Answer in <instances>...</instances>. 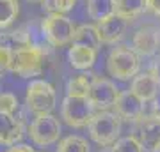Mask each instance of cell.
<instances>
[{
    "mask_svg": "<svg viewBox=\"0 0 160 152\" xmlns=\"http://www.w3.org/2000/svg\"><path fill=\"white\" fill-rule=\"evenodd\" d=\"M23 136V127L20 118L11 113L0 112V143L2 145H16Z\"/></svg>",
    "mask_w": 160,
    "mask_h": 152,
    "instance_id": "5bb4252c",
    "label": "cell"
},
{
    "mask_svg": "<svg viewBox=\"0 0 160 152\" xmlns=\"http://www.w3.org/2000/svg\"><path fill=\"white\" fill-rule=\"evenodd\" d=\"M11 64H12V51L0 46V74L11 71Z\"/></svg>",
    "mask_w": 160,
    "mask_h": 152,
    "instance_id": "484cf974",
    "label": "cell"
},
{
    "mask_svg": "<svg viewBox=\"0 0 160 152\" xmlns=\"http://www.w3.org/2000/svg\"><path fill=\"white\" fill-rule=\"evenodd\" d=\"M112 150L114 152H144V149H142V143L139 141V138L125 136V138H119L112 145Z\"/></svg>",
    "mask_w": 160,
    "mask_h": 152,
    "instance_id": "cb8c5ba5",
    "label": "cell"
},
{
    "mask_svg": "<svg viewBox=\"0 0 160 152\" xmlns=\"http://www.w3.org/2000/svg\"><path fill=\"white\" fill-rule=\"evenodd\" d=\"M151 103H153V104H151V115L157 117V118H160V94L155 97Z\"/></svg>",
    "mask_w": 160,
    "mask_h": 152,
    "instance_id": "83f0119b",
    "label": "cell"
},
{
    "mask_svg": "<svg viewBox=\"0 0 160 152\" xmlns=\"http://www.w3.org/2000/svg\"><path fill=\"white\" fill-rule=\"evenodd\" d=\"M68 60L73 69L87 71L96 62V50L87 48V46H80V44H71V48L68 50Z\"/></svg>",
    "mask_w": 160,
    "mask_h": 152,
    "instance_id": "9a60e30c",
    "label": "cell"
},
{
    "mask_svg": "<svg viewBox=\"0 0 160 152\" xmlns=\"http://www.w3.org/2000/svg\"><path fill=\"white\" fill-rule=\"evenodd\" d=\"M151 74H153L155 78L160 81V57L153 62V66H151Z\"/></svg>",
    "mask_w": 160,
    "mask_h": 152,
    "instance_id": "f1b7e54d",
    "label": "cell"
},
{
    "mask_svg": "<svg viewBox=\"0 0 160 152\" xmlns=\"http://www.w3.org/2000/svg\"><path fill=\"white\" fill-rule=\"evenodd\" d=\"M158 48H160V27H158Z\"/></svg>",
    "mask_w": 160,
    "mask_h": 152,
    "instance_id": "d6a6232c",
    "label": "cell"
},
{
    "mask_svg": "<svg viewBox=\"0 0 160 152\" xmlns=\"http://www.w3.org/2000/svg\"><path fill=\"white\" fill-rule=\"evenodd\" d=\"M29 135H30V140L38 147L53 145L61 138V122L52 113L36 115V118L32 120V124L29 127Z\"/></svg>",
    "mask_w": 160,
    "mask_h": 152,
    "instance_id": "52a82bcc",
    "label": "cell"
},
{
    "mask_svg": "<svg viewBox=\"0 0 160 152\" xmlns=\"http://www.w3.org/2000/svg\"><path fill=\"white\" fill-rule=\"evenodd\" d=\"M155 152H160V147H158V149H157V150H155Z\"/></svg>",
    "mask_w": 160,
    "mask_h": 152,
    "instance_id": "836d02e7",
    "label": "cell"
},
{
    "mask_svg": "<svg viewBox=\"0 0 160 152\" xmlns=\"http://www.w3.org/2000/svg\"><path fill=\"white\" fill-rule=\"evenodd\" d=\"M149 9L148 0H116V14L125 20H135Z\"/></svg>",
    "mask_w": 160,
    "mask_h": 152,
    "instance_id": "ac0fdd59",
    "label": "cell"
},
{
    "mask_svg": "<svg viewBox=\"0 0 160 152\" xmlns=\"http://www.w3.org/2000/svg\"><path fill=\"white\" fill-rule=\"evenodd\" d=\"M149 2V9L157 14V16H160V0H148Z\"/></svg>",
    "mask_w": 160,
    "mask_h": 152,
    "instance_id": "f546056e",
    "label": "cell"
},
{
    "mask_svg": "<svg viewBox=\"0 0 160 152\" xmlns=\"http://www.w3.org/2000/svg\"><path fill=\"white\" fill-rule=\"evenodd\" d=\"M45 51L38 50L34 46H27L12 53L11 73L20 78H34L39 76L45 69Z\"/></svg>",
    "mask_w": 160,
    "mask_h": 152,
    "instance_id": "5b68a950",
    "label": "cell"
},
{
    "mask_svg": "<svg viewBox=\"0 0 160 152\" xmlns=\"http://www.w3.org/2000/svg\"><path fill=\"white\" fill-rule=\"evenodd\" d=\"M20 4L18 0H0V30H4L18 18Z\"/></svg>",
    "mask_w": 160,
    "mask_h": 152,
    "instance_id": "44dd1931",
    "label": "cell"
},
{
    "mask_svg": "<svg viewBox=\"0 0 160 152\" xmlns=\"http://www.w3.org/2000/svg\"><path fill=\"white\" fill-rule=\"evenodd\" d=\"M130 90L144 103H149L160 94V81L151 73H141L132 80Z\"/></svg>",
    "mask_w": 160,
    "mask_h": 152,
    "instance_id": "7c38bea8",
    "label": "cell"
},
{
    "mask_svg": "<svg viewBox=\"0 0 160 152\" xmlns=\"http://www.w3.org/2000/svg\"><path fill=\"white\" fill-rule=\"evenodd\" d=\"M7 152H36L30 145H25V143H16V145H11L7 149Z\"/></svg>",
    "mask_w": 160,
    "mask_h": 152,
    "instance_id": "4316f807",
    "label": "cell"
},
{
    "mask_svg": "<svg viewBox=\"0 0 160 152\" xmlns=\"http://www.w3.org/2000/svg\"><path fill=\"white\" fill-rule=\"evenodd\" d=\"M139 141L142 143L144 152H155L160 147V118L146 117L139 127Z\"/></svg>",
    "mask_w": 160,
    "mask_h": 152,
    "instance_id": "4fadbf2b",
    "label": "cell"
},
{
    "mask_svg": "<svg viewBox=\"0 0 160 152\" xmlns=\"http://www.w3.org/2000/svg\"><path fill=\"white\" fill-rule=\"evenodd\" d=\"M71 44H80V46H87V48H92V50H100L102 46V37H100V32H98L96 25H80L75 30L73 35V43Z\"/></svg>",
    "mask_w": 160,
    "mask_h": 152,
    "instance_id": "e0dca14e",
    "label": "cell"
},
{
    "mask_svg": "<svg viewBox=\"0 0 160 152\" xmlns=\"http://www.w3.org/2000/svg\"><path fill=\"white\" fill-rule=\"evenodd\" d=\"M102 152H114V150H112V147H107V149H103Z\"/></svg>",
    "mask_w": 160,
    "mask_h": 152,
    "instance_id": "1f68e13d",
    "label": "cell"
},
{
    "mask_svg": "<svg viewBox=\"0 0 160 152\" xmlns=\"http://www.w3.org/2000/svg\"><path fill=\"white\" fill-rule=\"evenodd\" d=\"M0 46L6 48L9 51H18L22 48L30 46V35L29 28H18V30H11V32H0Z\"/></svg>",
    "mask_w": 160,
    "mask_h": 152,
    "instance_id": "2e32d148",
    "label": "cell"
},
{
    "mask_svg": "<svg viewBox=\"0 0 160 152\" xmlns=\"http://www.w3.org/2000/svg\"><path fill=\"white\" fill-rule=\"evenodd\" d=\"M139 66H141V60L137 51L125 44L112 48L107 57V71L116 80L125 81V80L135 78L139 73Z\"/></svg>",
    "mask_w": 160,
    "mask_h": 152,
    "instance_id": "7a4b0ae2",
    "label": "cell"
},
{
    "mask_svg": "<svg viewBox=\"0 0 160 152\" xmlns=\"http://www.w3.org/2000/svg\"><path fill=\"white\" fill-rule=\"evenodd\" d=\"M55 103H57V94L52 83H48L46 80H32L29 83L25 94V104L30 112H34L36 115L52 113Z\"/></svg>",
    "mask_w": 160,
    "mask_h": 152,
    "instance_id": "3957f363",
    "label": "cell"
},
{
    "mask_svg": "<svg viewBox=\"0 0 160 152\" xmlns=\"http://www.w3.org/2000/svg\"><path fill=\"white\" fill-rule=\"evenodd\" d=\"M87 12L96 23L116 14V0H87Z\"/></svg>",
    "mask_w": 160,
    "mask_h": 152,
    "instance_id": "d6986e66",
    "label": "cell"
},
{
    "mask_svg": "<svg viewBox=\"0 0 160 152\" xmlns=\"http://www.w3.org/2000/svg\"><path fill=\"white\" fill-rule=\"evenodd\" d=\"M25 2H29V4H39V2H43V0H25Z\"/></svg>",
    "mask_w": 160,
    "mask_h": 152,
    "instance_id": "4dcf8cb0",
    "label": "cell"
},
{
    "mask_svg": "<svg viewBox=\"0 0 160 152\" xmlns=\"http://www.w3.org/2000/svg\"><path fill=\"white\" fill-rule=\"evenodd\" d=\"M87 97L94 104V108H100V110L114 108L116 101L119 97V89L107 78H94Z\"/></svg>",
    "mask_w": 160,
    "mask_h": 152,
    "instance_id": "ba28073f",
    "label": "cell"
},
{
    "mask_svg": "<svg viewBox=\"0 0 160 152\" xmlns=\"http://www.w3.org/2000/svg\"><path fill=\"white\" fill-rule=\"evenodd\" d=\"M132 48L137 51L139 57H151L158 48V27L146 25L141 27L132 37Z\"/></svg>",
    "mask_w": 160,
    "mask_h": 152,
    "instance_id": "9c48e42d",
    "label": "cell"
},
{
    "mask_svg": "<svg viewBox=\"0 0 160 152\" xmlns=\"http://www.w3.org/2000/svg\"><path fill=\"white\" fill-rule=\"evenodd\" d=\"M55 152H91V149H89V143L86 138L71 135L59 141V147Z\"/></svg>",
    "mask_w": 160,
    "mask_h": 152,
    "instance_id": "7402d4cb",
    "label": "cell"
},
{
    "mask_svg": "<svg viewBox=\"0 0 160 152\" xmlns=\"http://www.w3.org/2000/svg\"><path fill=\"white\" fill-rule=\"evenodd\" d=\"M43 32L46 39L53 48H62V46L73 43V35L77 27L66 14H48L41 21Z\"/></svg>",
    "mask_w": 160,
    "mask_h": 152,
    "instance_id": "8992f818",
    "label": "cell"
},
{
    "mask_svg": "<svg viewBox=\"0 0 160 152\" xmlns=\"http://www.w3.org/2000/svg\"><path fill=\"white\" fill-rule=\"evenodd\" d=\"M94 104L89 101V97H73L66 96L62 99V106H61V115H62L64 122L69 127L80 129V127H87L91 124L94 113Z\"/></svg>",
    "mask_w": 160,
    "mask_h": 152,
    "instance_id": "277c9868",
    "label": "cell"
},
{
    "mask_svg": "<svg viewBox=\"0 0 160 152\" xmlns=\"http://www.w3.org/2000/svg\"><path fill=\"white\" fill-rule=\"evenodd\" d=\"M92 80L87 78V74H77L66 81V96L73 97H87L91 89Z\"/></svg>",
    "mask_w": 160,
    "mask_h": 152,
    "instance_id": "ffe728a7",
    "label": "cell"
},
{
    "mask_svg": "<svg viewBox=\"0 0 160 152\" xmlns=\"http://www.w3.org/2000/svg\"><path fill=\"white\" fill-rule=\"evenodd\" d=\"M96 27H98V32H100V37H102V43H105V44H116L118 41L123 39L126 28H128V20L114 14V16L96 23Z\"/></svg>",
    "mask_w": 160,
    "mask_h": 152,
    "instance_id": "8fae6325",
    "label": "cell"
},
{
    "mask_svg": "<svg viewBox=\"0 0 160 152\" xmlns=\"http://www.w3.org/2000/svg\"><path fill=\"white\" fill-rule=\"evenodd\" d=\"M16 110H18L16 96H12V94H9V92H2V94H0V112L14 115Z\"/></svg>",
    "mask_w": 160,
    "mask_h": 152,
    "instance_id": "d4e9b609",
    "label": "cell"
},
{
    "mask_svg": "<svg viewBox=\"0 0 160 152\" xmlns=\"http://www.w3.org/2000/svg\"><path fill=\"white\" fill-rule=\"evenodd\" d=\"M114 110L123 120H141L144 113V101L139 96H135L132 90H125V92H119Z\"/></svg>",
    "mask_w": 160,
    "mask_h": 152,
    "instance_id": "30bf717a",
    "label": "cell"
},
{
    "mask_svg": "<svg viewBox=\"0 0 160 152\" xmlns=\"http://www.w3.org/2000/svg\"><path fill=\"white\" fill-rule=\"evenodd\" d=\"M41 4L50 14H66L75 7L77 0H43Z\"/></svg>",
    "mask_w": 160,
    "mask_h": 152,
    "instance_id": "603a6c76",
    "label": "cell"
},
{
    "mask_svg": "<svg viewBox=\"0 0 160 152\" xmlns=\"http://www.w3.org/2000/svg\"><path fill=\"white\" fill-rule=\"evenodd\" d=\"M121 120L123 118L116 112H103L96 113L92 117L91 124L87 126L89 129V136L94 143L102 147H110L119 140L121 135Z\"/></svg>",
    "mask_w": 160,
    "mask_h": 152,
    "instance_id": "6da1fadb",
    "label": "cell"
},
{
    "mask_svg": "<svg viewBox=\"0 0 160 152\" xmlns=\"http://www.w3.org/2000/svg\"><path fill=\"white\" fill-rule=\"evenodd\" d=\"M36 152H43V150H36Z\"/></svg>",
    "mask_w": 160,
    "mask_h": 152,
    "instance_id": "e575fe53",
    "label": "cell"
}]
</instances>
